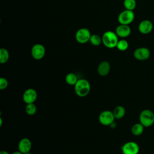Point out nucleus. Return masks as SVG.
I'll list each match as a JSON object with an SVG mask.
<instances>
[{"label": "nucleus", "instance_id": "nucleus-1", "mask_svg": "<svg viewBox=\"0 0 154 154\" xmlns=\"http://www.w3.org/2000/svg\"><path fill=\"white\" fill-rule=\"evenodd\" d=\"M74 89L76 95L79 97H85L90 91V84L87 79H80L74 85Z\"/></svg>", "mask_w": 154, "mask_h": 154}, {"label": "nucleus", "instance_id": "nucleus-2", "mask_svg": "<svg viewBox=\"0 0 154 154\" xmlns=\"http://www.w3.org/2000/svg\"><path fill=\"white\" fill-rule=\"evenodd\" d=\"M102 43L108 48H114L116 47L119 42L118 35L112 31L105 32L102 37Z\"/></svg>", "mask_w": 154, "mask_h": 154}, {"label": "nucleus", "instance_id": "nucleus-3", "mask_svg": "<svg viewBox=\"0 0 154 154\" xmlns=\"http://www.w3.org/2000/svg\"><path fill=\"white\" fill-rule=\"evenodd\" d=\"M139 120L144 128L150 127L154 123V113L150 109H144L140 114Z\"/></svg>", "mask_w": 154, "mask_h": 154}, {"label": "nucleus", "instance_id": "nucleus-4", "mask_svg": "<svg viewBox=\"0 0 154 154\" xmlns=\"http://www.w3.org/2000/svg\"><path fill=\"white\" fill-rule=\"evenodd\" d=\"M135 19V14L133 11L125 10L122 11L118 16V22L120 24L129 25Z\"/></svg>", "mask_w": 154, "mask_h": 154}, {"label": "nucleus", "instance_id": "nucleus-5", "mask_svg": "<svg viewBox=\"0 0 154 154\" xmlns=\"http://www.w3.org/2000/svg\"><path fill=\"white\" fill-rule=\"evenodd\" d=\"M91 35V34L88 29L82 28L76 31L75 34V38L78 43L84 44L90 41Z\"/></svg>", "mask_w": 154, "mask_h": 154}, {"label": "nucleus", "instance_id": "nucleus-6", "mask_svg": "<svg viewBox=\"0 0 154 154\" xmlns=\"http://www.w3.org/2000/svg\"><path fill=\"white\" fill-rule=\"evenodd\" d=\"M114 119L113 112L108 110L102 111L99 116V122L105 126H110L114 122Z\"/></svg>", "mask_w": 154, "mask_h": 154}, {"label": "nucleus", "instance_id": "nucleus-7", "mask_svg": "<svg viewBox=\"0 0 154 154\" xmlns=\"http://www.w3.org/2000/svg\"><path fill=\"white\" fill-rule=\"evenodd\" d=\"M123 154H138L140 151L138 144L134 141H128L122 147Z\"/></svg>", "mask_w": 154, "mask_h": 154}, {"label": "nucleus", "instance_id": "nucleus-8", "mask_svg": "<svg viewBox=\"0 0 154 154\" xmlns=\"http://www.w3.org/2000/svg\"><path fill=\"white\" fill-rule=\"evenodd\" d=\"M45 46L40 43L35 44L31 48V55L33 58L37 60L42 59L45 55Z\"/></svg>", "mask_w": 154, "mask_h": 154}, {"label": "nucleus", "instance_id": "nucleus-9", "mask_svg": "<svg viewBox=\"0 0 154 154\" xmlns=\"http://www.w3.org/2000/svg\"><path fill=\"white\" fill-rule=\"evenodd\" d=\"M150 50L146 47L138 48L134 52V58L140 61H144L147 60L150 57Z\"/></svg>", "mask_w": 154, "mask_h": 154}, {"label": "nucleus", "instance_id": "nucleus-10", "mask_svg": "<svg viewBox=\"0 0 154 154\" xmlns=\"http://www.w3.org/2000/svg\"><path fill=\"white\" fill-rule=\"evenodd\" d=\"M37 97V91L33 88L26 89L23 94V100L26 104L34 103Z\"/></svg>", "mask_w": 154, "mask_h": 154}, {"label": "nucleus", "instance_id": "nucleus-11", "mask_svg": "<svg viewBox=\"0 0 154 154\" xmlns=\"http://www.w3.org/2000/svg\"><path fill=\"white\" fill-rule=\"evenodd\" d=\"M153 23L147 19H144L140 22L138 25V31L142 34H148L153 29Z\"/></svg>", "mask_w": 154, "mask_h": 154}, {"label": "nucleus", "instance_id": "nucleus-12", "mask_svg": "<svg viewBox=\"0 0 154 154\" xmlns=\"http://www.w3.org/2000/svg\"><path fill=\"white\" fill-rule=\"evenodd\" d=\"M116 33L118 37L125 38L128 37L131 33V29L128 25L120 24L116 29Z\"/></svg>", "mask_w": 154, "mask_h": 154}, {"label": "nucleus", "instance_id": "nucleus-13", "mask_svg": "<svg viewBox=\"0 0 154 154\" xmlns=\"http://www.w3.org/2000/svg\"><path fill=\"white\" fill-rule=\"evenodd\" d=\"M32 144L29 139L27 138H23L20 140L18 144L19 151L23 154L29 152L31 149Z\"/></svg>", "mask_w": 154, "mask_h": 154}, {"label": "nucleus", "instance_id": "nucleus-14", "mask_svg": "<svg viewBox=\"0 0 154 154\" xmlns=\"http://www.w3.org/2000/svg\"><path fill=\"white\" fill-rule=\"evenodd\" d=\"M111 69V65L109 62L103 61L101 62L97 67V72L101 76H105L109 73Z\"/></svg>", "mask_w": 154, "mask_h": 154}, {"label": "nucleus", "instance_id": "nucleus-15", "mask_svg": "<svg viewBox=\"0 0 154 154\" xmlns=\"http://www.w3.org/2000/svg\"><path fill=\"white\" fill-rule=\"evenodd\" d=\"M112 112L116 119H120L125 116L126 111L123 106L119 105L114 109Z\"/></svg>", "mask_w": 154, "mask_h": 154}, {"label": "nucleus", "instance_id": "nucleus-16", "mask_svg": "<svg viewBox=\"0 0 154 154\" xmlns=\"http://www.w3.org/2000/svg\"><path fill=\"white\" fill-rule=\"evenodd\" d=\"M144 126L140 123L134 124L131 129L132 134L135 136H139L141 135L144 131Z\"/></svg>", "mask_w": 154, "mask_h": 154}, {"label": "nucleus", "instance_id": "nucleus-17", "mask_svg": "<svg viewBox=\"0 0 154 154\" xmlns=\"http://www.w3.org/2000/svg\"><path fill=\"white\" fill-rule=\"evenodd\" d=\"M66 82L70 85H75L78 81L76 75L73 73H69L66 76Z\"/></svg>", "mask_w": 154, "mask_h": 154}, {"label": "nucleus", "instance_id": "nucleus-18", "mask_svg": "<svg viewBox=\"0 0 154 154\" xmlns=\"http://www.w3.org/2000/svg\"><path fill=\"white\" fill-rule=\"evenodd\" d=\"M9 52L5 48H1L0 49V63L1 64L5 63L9 59Z\"/></svg>", "mask_w": 154, "mask_h": 154}, {"label": "nucleus", "instance_id": "nucleus-19", "mask_svg": "<svg viewBox=\"0 0 154 154\" xmlns=\"http://www.w3.org/2000/svg\"><path fill=\"white\" fill-rule=\"evenodd\" d=\"M90 42L93 46H97L102 43V38L97 34H92L90 38Z\"/></svg>", "mask_w": 154, "mask_h": 154}, {"label": "nucleus", "instance_id": "nucleus-20", "mask_svg": "<svg viewBox=\"0 0 154 154\" xmlns=\"http://www.w3.org/2000/svg\"><path fill=\"white\" fill-rule=\"evenodd\" d=\"M123 5L126 10L133 11L137 5V2L135 0H124Z\"/></svg>", "mask_w": 154, "mask_h": 154}, {"label": "nucleus", "instance_id": "nucleus-21", "mask_svg": "<svg viewBox=\"0 0 154 154\" xmlns=\"http://www.w3.org/2000/svg\"><path fill=\"white\" fill-rule=\"evenodd\" d=\"M129 47V43L127 40L125 39H121L119 40L116 48L120 51H125L128 49Z\"/></svg>", "mask_w": 154, "mask_h": 154}, {"label": "nucleus", "instance_id": "nucleus-22", "mask_svg": "<svg viewBox=\"0 0 154 154\" xmlns=\"http://www.w3.org/2000/svg\"><path fill=\"white\" fill-rule=\"evenodd\" d=\"M37 111V108L34 103L26 104L25 106V111L27 114L29 116H32L35 114Z\"/></svg>", "mask_w": 154, "mask_h": 154}, {"label": "nucleus", "instance_id": "nucleus-23", "mask_svg": "<svg viewBox=\"0 0 154 154\" xmlns=\"http://www.w3.org/2000/svg\"><path fill=\"white\" fill-rule=\"evenodd\" d=\"M8 82L6 78L3 77L0 78V89L1 90H5L8 87Z\"/></svg>", "mask_w": 154, "mask_h": 154}, {"label": "nucleus", "instance_id": "nucleus-24", "mask_svg": "<svg viewBox=\"0 0 154 154\" xmlns=\"http://www.w3.org/2000/svg\"><path fill=\"white\" fill-rule=\"evenodd\" d=\"M0 154H10L8 152H7V151H5V150H2V151H1V152H0Z\"/></svg>", "mask_w": 154, "mask_h": 154}, {"label": "nucleus", "instance_id": "nucleus-25", "mask_svg": "<svg viewBox=\"0 0 154 154\" xmlns=\"http://www.w3.org/2000/svg\"><path fill=\"white\" fill-rule=\"evenodd\" d=\"M12 154H23V153H22V152H20V151H16V152H13Z\"/></svg>", "mask_w": 154, "mask_h": 154}, {"label": "nucleus", "instance_id": "nucleus-26", "mask_svg": "<svg viewBox=\"0 0 154 154\" xmlns=\"http://www.w3.org/2000/svg\"><path fill=\"white\" fill-rule=\"evenodd\" d=\"M2 117H0V126H2Z\"/></svg>", "mask_w": 154, "mask_h": 154}, {"label": "nucleus", "instance_id": "nucleus-27", "mask_svg": "<svg viewBox=\"0 0 154 154\" xmlns=\"http://www.w3.org/2000/svg\"><path fill=\"white\" fill-rule=\"evenodd\" d=\"M24 154H32L31 153H30L29 152H27V153H24Z\"/></svg>", "mask_w": 154, "mask_h": 154}]
</instances>
